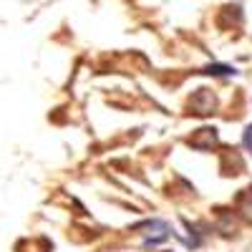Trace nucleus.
Returning <instances> with one entry per match:
<instances>
[{
    "label": "nucleus",
    "instance_id": "obj_1",
    "mask_svg": "<svg viewBox=\"0 0 252 252\" xmlns=\"http://www.w3.org/2000/svg\"><path fill=\"white\" fill-rule=\"evenodd\" d=\"M242 141H245V149L252 154V124L245 129V136H242Z\"/></svg>",
    "mask_w": 252,
    "mask_h": 252
}]
</instances>
